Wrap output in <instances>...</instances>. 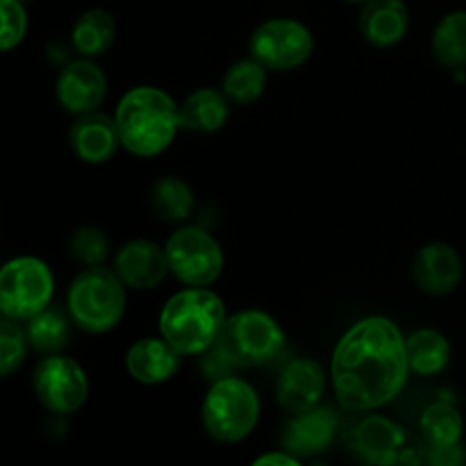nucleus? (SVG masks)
Segmentation results:
<instances>
[{
	"mask_svg": "<svg viewBox=\"0 0 466 466\" xmlns=\"http://www.w3.org/2000/svg\"><path fill=\"white\" fill-rule=\"evenodd\" d=\"M410 362L399 328L382 317L355 323L335 349L332 385L341 408L362 412L400 394Z\"/></svg>",
	"mask_w": 466,
	"mask_h": 466,
	"instance_id": "1",
	"label": "nucleus"
},
{
	"mask_svg": "<svg viewBox=\"0 0 466 466\" xmlns=\"http://www.w3.org/2000/svg\"><path fill=\"white\" fill-rule=\"evenodd\" d=\"M116 126L123 148L137 157H155L171 146L180 127V109L164 91L139 86L118 103Z\"/></svg>",
	"mask_w": 466,
	"mask_h": 466,
	"instance_id": "2",
	"label": "nucleus"
},
{
	"mask_svg": "<svg viewBox=\"0 0 466 466\" xmlns=\"http://www.w3.org/2000/svg\"><path fill=\"white\" fill-rule=\"evenodd\" d=\"M226 319L223 300L214 291L191 287L164 305L159 330L182 355H203L217 341Z\"/></svg>",
	"mask_w": 466,
	"mask_h": 466,
	"instance_id": "3",
	"label": "nucleus"
},
{
	"mask_svg": "<svg viewBox=\"0 0 466 466\" xmlns=\"http://www.w3.org/2000/svg\"><path fill=\"white\" fill-rule=\"evenodd\" d=\"M68 312L77 328L91 335L107 332L126 312V291L116 271L89 267L68 289Z\"/></svg>",
	"mask_w": 466,
	"mask_h": 466,
	"instance_id": "4",
	"label": "nucleus"
},
{
	"mask_svg": "<svg viewBox=\"0 0 466 466\" xmlns=\"http://www.w3.org/2000/svg\"><path fill=\"white\" fill-rule=\"evenodd\" d=\"M214 346L235 369H253L271 362L285 349V332L267 312L246 309L226 319Z\"/></svg>",
	"mask_w": 466,
	"mask_h": 466,
	"instance_id": "5",
	"label": "nucleus"
},
{
	"mask_svg": "<svg viewBox=\"0 0 466 466\" xmlns=\"http://www.w3.org/2000/svg\"><path fill=\"white\" fill-rule=\"evenodd\" d=\"M259 419V399L248 382L223 378L209 390L203 403L205 431L218 441H241L255 431Z\"/></svg>",
	"mask_w": 466,
	"mask_h": 466,
	"instance_id": "6",
	"label": "nucleus"
},
{
	"mask_svg": "<svg viewBox=\"0 0 466 466\" xmlns=\"http://www.w3.org/2000/svg\"><path fill=\"white\" fill-rule=\"evenodd\" d=\"M53 273L41 259H12L0 271V308L16 321H30L46 309L53 299Z\"/></svg>",
	"mask_w": 466,
	"mask_h": 466,
	"instance_id": "7",
	"label": "nucleus"
},
{
	"mask_svg": "<svg viewBox=\"0 0 466 466\" xmlns=\"http://www.w3.org/2000/svg\"><path fill=\"white\" fill-rule=\"evenodd\" d=\"M168 267L185 285H212L223 271V253L212 235L200 228H182L167 244Z\"/></svg>",
	"mask_w": 466,
	"mask_h": 466,
	"instance_id": "8",
	"label": "nucleus"
},
{
	"mask_svg": "<svg viewBox=\"0 0 466 466\" xmlns=\"http://www.w3.org/2000/svg\"><path fill=\"white\" fill-rule=\"evenodd\" d=\"M314 41L308 27L291 18L267 21L250 36V55L273 71L300 66L312 55Z\"/></svg>",
	"mask_w": 466,
	"mask_h": 466,
	"instance_id": "9",
	"label": "nucleus"
},
{
	"mask_svg": "<svg viewBox=\"0 0 466 466\" xmlns=\"http://www.w3.org/2000/svg\"><path fill=\"white\" fill-rule=\"evenodd\" d=\"M35 391L46 410L55 414H73L82 408L89 391L85 371L71 358H44L35 369Z\"/></svg>",
	"mask_w": 466,
	"mask_h": 466,
	"instance_id": "10",
	"label": "nucleus"
},
{
	"mask_svg": "<svg viewBox=\"0 0 466 466\" xmlns=\"http://www.w3.org/2000/svg\"><path fill=\"white\" fill-rule=\"evenodd\" d=\"M114 271L130 289H153L171 271L167 248L148 239L127 241L114 259Z\"/></svg>",
	"mask_w": 466,
	"mask_h": 466,
	"instance_id": "11",
	"label": "nucleus"
},
{
	"mask_svg": "<svg viewBox=\"0 0 466 466\" xmlns=\"http://www.w3.org/2000/svg\"><path fill=\"white\" fill-rule=\"evenodd\" d=\"M107 94L105 73L94 62H68L57 77V98L71 114L96 112Z\"/></svg>",
	"mask_w": 466,
	"mask_h": 466,
	"instance_id": "12",
	"label": "nucleus"
},
{
	"mask_svg": "<svg viewBox=\"0 0 466 466\" xmlns=\"http://www.w3.org/2000/svg\"><path fill=\"white\" fill-rule=\"evenodd\" d=\"M337 431V412L328 405H314L308 412L294 414L282 432V446L296 458L319 455L332 444Z\"/></svg>",
	"mask_w": 466,
	"mask_h": 466,
	"instance_id": "13",
	"label": "nucleus"
},
{
	"mask_svg": "<svg viewBox=\"0 0 466 466\" xmlns=\"http://www.w3.org/2000/svg\"><path fill=\"white\" fill-rule=\"evenodd\" d=\"M323 391H326V373L314 360H294L278 378V403L285 412H308L319 405Z\"/></svg>",
	"mask_w": 466,
	"mask_h": 466,
	"instance_id": "14",
	"label": "nucleus"
},
{
	"mask_svg": "<svg viewBox=\"0 0 466 466\" xmlns=\"http://www.w3.org/2000/svg\"><path fill=\"white\" fill-rule=\"evenodd\" d=\"M121 144L116 118H109L105 114L89 112L80 114L71 127V148L82 162L103 164L114 157Z\"/></svg>",
	"mask_w": 466,
	"mask_h": 466,
	"instance_id": "15",
	"label": "nucleus"
},
{
	"mask_svg": "<svg viewBox=\"0 0 466 466\" xmlns=\"http://www.w3.org/2000/svg\"><path fill=\"white\" fill-rule=\"evenodd\" d=\"M462 280L460 255L449 244H428L414 259V282L431 296H446Z\"/></svg>",
	"mask_w": 466,
	"mask_h": 466,
	"instance_id": "16",
	"label": "nucleus"
},
{
	"mask_svg": "<svg viewBox=\"0 0 466 466\" xmlns=\"http://www.w3.org/2000/svg\"><path fill=\"white\" fill-rule=\"evenodd\" d=\"M350 446L364 462L394 464L403 453L405 432L390 419L369 417L353 431Z\"/></svg>",
	"mask_w": 466,
	"mask_h": 466,
	"instance_id": "17",
	"label": "nucleus"
},
{
	"mask_svg": "<svg viewBox=\"0 0 466 466\" xmlns=\"http://www.w3.org/2000/svg\"><path fill=\"white\" fill-rule=\"evenodd\" d=\"M180 350L168 344L167 339L146 337V339L132 344V349L127 350L126 367L137 382L159 385V382L176 376V371L180 369Z\"/></svg>",
	"mask_w": 466,
	"mask_h": 466,
	"instance_id": "18",
	"label": "nucleus"
},
{
	"mask_svg": "<svg viewBox=\"0 0 466 466\" xmlns=\"http://www.w3.org/2000/svg\"><path fill=\"white\" fill-rule=\"evenodd\" d=\"M410 27V14L403 0H367L360 16V30L378 48L396 46Z\"/></svg>",
	"mask_w": 466,
	"mask_h": 466,
	"instance_id": "19",
	"label": "nucleus"
},
{
	"mask_svg": "<svg viewBox=\"0 0 466 466\" xmlns=\"http://www.w3.org/2000/svg\"><path fill=\"white\" fill-rule=\"evenodd\" d=\"M230 116L228 96L217 89H198L182 103L180 127L191 132H217Z\"/></svg>",
	"mask_w": 466,
	"mask_h": 466,
	"instance_id": "20",
	"label": "nucleus"
},
{
	"mask_svg": "<svg viewBox=\"0 0 466 466\" xmlns=\"http://www.w3.org/2000/svg\"><path fill=\"white\" fill-rule=\"evenodd\" d=\"M71 39L77 53L86 55V57L103 55L112 48L114 39H116V21L105 9H89L76 21Z\"/></svg>",
	"mask_w": 466,
	"mask_h": 466,
	"instance_id": "21",
	"label": "nucleus"
},
{
	"mask_svg": "<svg viewBox=\"0 0 466 466\" xmlns=\"http://www.w3.org/2000/svg\"><path fill=\"white\" fill-rule=\"evenodd\" d=\"M410 371L419 376H435L444 371L451 360V346L437 330H419L405 339Z\"/></svg>",
	"mask_w": 466,
	"mask_h": 466,
	"instance_id": "22",
	"label": "nucleus"
},
{
	"mask_svg": "<svg viewBox=\"0 0 466 466\" xmlns=\"http://www.w3.org/2000/svg\"><path fill=\"white\" fill-rule=\"evenodd\" d=\"M27 341L39 353H59L71 341V321L62 308H46L27 321Z\"/></svg>",
	"mask_w": 466,
	"mask_h": 466,
	"instance_id": "23",
	"label": "nucleus"
},
{
	"mask_svg": "<svg viewBox=\"0 0 466 466\" xmlns=\"http://www.w3.org/2000/svg\"><path fill=\"white\" fill-rule=\"evenodd\" d=\"M432 53L444 66H466V12H451L432 35Z\"/></svg>",
	"mask_w": 466,
	"mask_h": 466,
	"instance_id": "24",
	"label": "nucleus"
},
{
	"mask_svg": "<svg viewBox=\"0 0 466 466\" xmlns=\"http://www.w3.org/2000/svg\"><path fill=\"white\" fill-rule=\"evenodd\" d=\"M150 203L164 221H182L194 212V194H191L189 185L173 176L155 182L153 191H150Z\"/></svg>",
	"mask_w": 466,
	"mask_h": 466,
	"instance_id": "25",
	"label": "nucleus"
},
{
	"mask_svg": "<svg viewBox=\"0 0 466 466\" xmlns=\"http://www.w3.org/2000/svg\"><path fill=\"white\" fill-rule=\"evenodd\" d=\"M264 64L258 59H244L237 62L230 71L226 73L223 80V94L228 96L230 103L237 105H250L262 96L264 85H267V71Z\"/></svg>",
	"mask_w": 466,
	"mask_h": 466,
	"instance_id": "26",
	"label": "nucleus"
},
{
	"mask_svg": "<svg viewBox=\"0 0 466 466\" xmlns=\"http://www.w3.org/2000/svg\"><path fill=\"white\" fill-rule=\"evenodd\" d=\"M464 423L458 410L451 403H435L423 412L421 432L428 449L458 444L462 440Z\"/></svg>",
	"mask_w": 466,
	"mask_h": 466,
	"instance_id": "27",
	"label": "nucleus"
},
{
	"mask_svg": "<svg viewBox=\"0 0 466 466\" xmlns=\"http://www.w3.org/2000/svg\"><path fill=\"white\" fill-rule=\"evenodd\" d=\"M25 337L27 332L23 335L16 319L5 317V321L0 323V373L3 376H9V373L16 371L23 364V360H25L27 344H30Z\"/></svg>",
	"mask_w": 466,
	"mask_h": 466,
	"instance_id": "28",
	"label": "nucleus"
},
{
	"mask_svg": "<svg viewBox=\"0 0 466 466\" xmlns=\"http://www.w3.org/2000/svg\"><path fill=\"white\" fill-rule=\"evenodd\" d=\"M71 253L85 267H100L109 255V239L98 228H80L71 239Z\"/></svg>",
	"mask_w": 466,
	"mask_h": 466,
	"instance_id": "29",
	"label": "nucleus"
},
{
	"mask_svg": "<svg viewBox=\"0 0 466 466\" xmlns=\"http://www.w3.org/2000/svg\"><path fill=\"white\" fill-rule=\"evenodd\" d=\"M0 14H3V30H0V46L3 50H12L25 36L27 16L23 9V0H0Z\"/></svg>",
	"mask_w": 466,
	"mask_h": 466,
	"instance_id": "30",
	"label": "nucleus"
},
{
	"mask_svg": "<svg viewBox=\"0 0 466 466\" xmlns=\"http://www.w3.org/2000/svg\"><path fill=\"white\" fill-rule=\"evenodd\" d=\"M426 460L432 466H460L466 462V451L458 441V444L440 446V449H428Z\"/></svg>",
	"mask_w": 466,
	"mask_h": 466,
	"instance_id": "31",
	"label": "nucleus"
},
{
	"mask_svg": "<svg viewBox=\"0 0 466 466\" xmlns=\"http://www.w3.org/2000/svg\"><path fill=\"white\" fill-rule=\"evenodd\" d=\"M300 460L296 458V455L287 453V455H280V453H271V455H264V458L255 460V464H285V466H296Z\"/></svg>",
	"mask_w": 466,
	"mask_h": 466,
	"instance_id": "32",
	"label": "nucleus"
},
{
	"mask_svg": "<svg viewBox=\"0 0 466 466\" xmlns=\"http://www.w3.org/2000/svg\"><path fill=\"white\" fill-rule=\"evenodd\" d=\"M350 3H367V0H350Z\"/></svg>",
	"mask_w": 466,
	"mask_h": 466,
	"instance_id": "33",
	"label": "nucleus"
}]
</instances>
